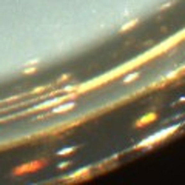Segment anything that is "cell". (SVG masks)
<instances>
[{
  "instance_id": "6da1fadb",
  "label": "cell",
  "mask_w": 185,
  "mask_h": 185,
  "mask_svg": "<svg viewBox=\"0 0 185 185\" xmlns=\"http://www.w3.org/2000/svg\"><path fill=\"white\" fill-rule=\"evenodd\" d=\"M176 130V127H171V128H165V130H162V131H159V133H156V134H153L151 138H148L147 140H143V142H140L139 143V147H147V145H151V143H156V142H159L160 139L167 138L170 133H173Z\"/></svg>"
},
{
  "instance_id": "7a4b0ae2",
  "label": "cell",
  "mask_w": 185,
  "mask_h": 185,
  "mask_svg": "<svg viewBox=\"0 0 185 185\" xmlns=\"http://www.w3.org/2000/svg\"><path fill=\"white\" fill-rule=\"evenodd\" d=\"M73 105H74V103H66V105H63L62 108H56L54 111H56V113H62L63 110H70V108H73Z\"/></svg>"
}]
</instances>
